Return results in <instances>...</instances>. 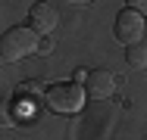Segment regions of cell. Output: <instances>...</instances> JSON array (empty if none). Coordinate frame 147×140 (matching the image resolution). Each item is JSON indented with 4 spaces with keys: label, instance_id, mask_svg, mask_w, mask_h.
Returning <instances> with one entry per match:
<instances>
[{
    "label": "cell",
    "instance_id": "cell-1",
    "mask_svg": "<svg viewBox=\"0 0 147 140\" xmlns=\"http://www.w3.org/2000/svg\"><path fill=\"white\" fill-rule=\"evenodd\" d=\"M44 100H47V106L59 115H75V112L85 109V103H88V93H85V87L78 81H63V84H50L47 90H44Z\"/></svg>",
    "mask_w": 147,
    "mask_h": 140
},
{
    "label": "cell",
    "instance_id": "cell-2",
    "mask_svg": "<svg viewBox=\"0 0 147 140\" xmlns=\"http://www.w3.org/2000/svg\"><path fill=\"white\" fill-rule=\"evenodd\" d=\"M28 53H38V34L28 25H13L0 34V59L3 62H19Z\"/></svg>",
    "mask_w": 147,
    "mask_h": 140
},
{
    "label": "cell",
    "instance_id": "cell-3",
    "mask_svg": "<svg viewBox=\"0 0 147 140\" xmlns=\"http://www.w3.org/2000/svg\"><path fill=\"white\" fill-rule=\"evenodd\" d=\"M113 34H116L119 44H125V47H131V44H141V37H144V16L141 13H135V9H119L116 13V25H113Z\"/></svg>",
    "mask_w": 147,
    "mask_h": 140
},
{
    "label": "cell",
    "instance_id": "cell-4",
    "mask_svg": "<svg viewBox=\"0 0 147 140\" xmlns=\"http://www.w3.org/2000/svg\"><path fill=\"white\" fill-rule=\"evenodd\" d=\"M28 28L41 37H50L53 31L59 28V9L57 6H50V3H34L28 9Z\"/></svg>",
    "mask_w": 147,
    "mask_h": 140
},
{
    "label": "cell",
    "instance_id": "cell-5",
    "mask_svg": "<svg viewBox=\"0 0 147 140\" xmlns=\"http://www.w3.org/2000/svg\"><path fill=\"white\" fill-rule=\"evenodd\" d=\"M85 93L91 100H110L116 93V75L110 69H91L85 75Z\"/></svg>",
    "mask_w": 147,
    "mask_h": 140
},
{
    "label": "cell",
    "instance_id": "cell-6",
    "mask_svg": "<svg viewBox=\"0 0 147 140\" xmlns=\"http://www.w3.org/2000/svg\"><path fill=\"white\" fill-rule=\"evenodd\" d=\"M16 97H19V100H28V103L44 100V84L41 81H19L16 84Z\"/></svg>",
    "mask_w": 147,
    "mask_h": 140
},
{
    "label": "cell",
    "instance_id": "cell-7",
    "mask_svg": "<svg viewBox=\"0 0 147 140\" xmlns=\"http://www.w3.org/2000/svg\"><path fill=\"white\" fill-rule=\"evenodd\" d=\"M125 65L135 69V72L147 69V47H144V44H131V47L125 50Z\"/></svg>",
    "mask_w": 147,
    "mask_h": 140
},
{
    "label": "cell",
    "instance_id": "cell-8",
    "mask_svg": "<svg viewBox=\"0 0 147 140\" xmlns=\"http://www.w3.org/2000/svg\"><path fill=\"white\" fill-rule=\"evenodd\" d=\"M16 125H19V106L0 100V128H16Z\"/></svg>",
    "mask_w": 147,
    "mask_h": 140
},
{
    "label": "cell",
    "instance_id": "cell-9",
    "mask_svg": "<svg viewBox=\"0 0 147 140\" xmlns=\"http://www.w3.org/2000/svg\"><path fill=\"white\" fill-rule=\"evenodd\" d=\"M57 50V44H53V37H47V41H38V53L41 56H50Z\"/></svg>",
    "mask_w": 147,
    "mask_h": 140
},
{
    "label": "cell",
    "instance_id": "cell-10",
    "mask_svg": "<svg viewBox=\"0 0 147 140\" xmlns=\"http://www.w3.org/2000/svg\"><path fill=\"white\" fill-rule=\"evenodd\" d=\"M128 9H135V13H147V0H128Z\"/></svg>",
    "mask_w": 147,
    "mask_h": 140
},
{
    "label": "cell",
    "instance_id": "cell-11",
    "mask_svg": "<svg viewBox=\"0 0 147 140\" xmlns=\"http://www.w3.org/2000/svg\"><path fill=\"white\" fill-rule=\"evenodd\" d=\"M72 3H91V0H72Z\"/></svg>",
    "mask_w": 147,
    "mask_h": 140
}]
</instances>
